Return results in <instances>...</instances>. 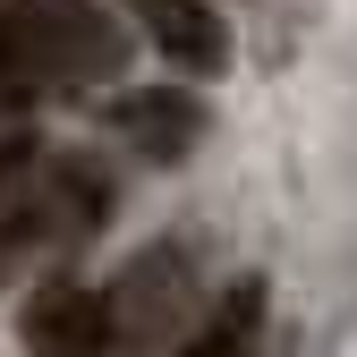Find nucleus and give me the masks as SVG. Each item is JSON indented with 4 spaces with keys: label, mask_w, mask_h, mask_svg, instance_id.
<instances>
[{
    "label": "nucleus",
    "mask_w": 357,
    "mask_h": 357,
    "mask_svg": "<svg viewBox=\"0 0 357 357\" xmlns=\"http://www.w3.org/2000/svg\"><path fill=\"white\" fill-rule=\"evenodd\" d=\"M9 34H17V60L52 68V77H119V60H128L119 17L94 9V0H26Z\"/></svg>",
    "instance_id": "1"
},
{
    "label": "nucleus",
    "mask_w": 357,
    "mask_h": 357,
    "mask_svg": "<svg viewBox=\"0 0 357 357\" xmlns=\"http://www.w3.org/2000/svg\"><path fill=\"white\" fill-rule=\"evenodd\" d=\"M102 128H119V137L137 153H153V162H178L213 128V111L188 85H128V94H102Z\"/></svg>",
    "instance_id": "2"
},
{
    "label": "nucleus",
    "mask_w": 357,
    "mask_h": 357,
    "mask_svg": "<svg viewBox=\"0 0 357 357\" xmlns=\"http://www.w3.org/2000/svg\"><path fill=\"white\" fill-rule=\"evenodd\" d=\"M26 357H102L111 349V298H94L85 281H43L17 315Z\"/></svg>",
    "instance_id": "3"
},
{
    "label": "nucleus",
    "mask_w": 357,
    "mask_h": 357,
    "mask_svg": "<svg viewBox=\"0 0 357 357\" xmlns=\"http://www.w3.org/2000/svg\"><path fill=\"white\" fill-rule=\"evenodd\" d=\"M128 9L145 17L153 52L178 77H221L230 68V26H221V9H204V0H128Z\"/></svg>",
    "instance_id": "4"
},
{
    "label": "nucleus",
    "mask_w": 357,
    "mask_h": 357,
    "mask_svg": "<svg viewBox=\"0 0 357 357\" xmlns=\"http://www.w3.org/2000/svg\"><path fill=\"white\" fill-rule=\"evenodd\" d=\"M255 315H264V298H255V281H247V289L221 298L213 315H204L188 340H178V349H162V357H238V349L255 340Z\"/></svg>",
    "instance_id": "5"
},
{
    "label": "nucleus",
    "mask_w": 357,
    "mask_h": 357,
    "mask_svg": "<svg viewBox=\"0 0 357 357\" xmlns=\"http://www.w3.org/2000/svg\"><path fill=\"white\" fill-rule=\"evenodd\" d=\"M17 68H26V60H17V34L0 26V94H9V85H17Z\"/></svg>",
    "instance_id": "6"
}]
</instances>
